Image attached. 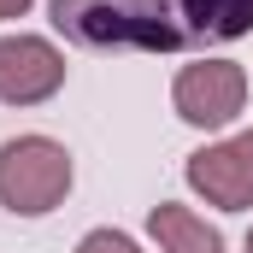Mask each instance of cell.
<instances>
[{
  "label": "cell",
  "mask_w": 253,
  "mask_h": 253,
  "mask_svg": "<svg viewBox=\"0 0 253 253\" xmlns=\"http://www.w3.org/2000/svg\"><path fill=\"white\" fill-rule=\"evenodd\" d=\"M53 30L94 53H206L253 36V0H53Z\"/></svg>",
  "instance_id": "cell-1"
},
{
  "label": "cell",
  "mask_w": 253,
  "mask_h": 253,
  "mask_svg": "<svg viewBox=\"0 0 253 253\" xmlns=\"http://www.w3.org/2000/svg\"><path fill=\"white\" fill-rule=\"evenodd\" d=\"M77 183L71 147L53 135H12L0 141V206L12 218H47L65 206V194Z\"/></svg>",
  "instance_id": "cell-2"
},
{
  "label": "cell",
  "mask_w": 253,
  "mask_h": 253,
  "mask_svg": "<svg viewBox=\"0 0 253 253\" xmlns=\"http://www.w3.org/2000/svg\"><path fill=\"white\" fill-rule=\"evenodd\" d=\"M171 106L189 129H224L248 106V71L236 59H194L171 83Z\"/></svg>",
  "instance_id": "cell-3"
},
{
  "label": "cell",
  "mask_w": 253,
  "mask_h": 253,
  "mask_svg": "<svg viewBox=\"0 0 253 253\" xmlns=\"http://www.w3.org/2000/svg\"><path fill=\"white\" fill-rule=\"evenodd\" d=\"M65 88V53L47 36H0V100L6 106H42Z\"/></svg>",
  "instance_id": "cell-4"
},
{
  "label": "cell",
  "mask_w": 253,
  "mask_h": 253,
  "mask_svg": "<svg viewBox=\"0 0 253 253\" xmlns=\"http://www.w3.org/2000/svg\"><path fill=\"white\" fill-rule=\"evenodd\" d=\"M183 177H189V189L200 194L206 206H218V212H248L253 206V159L236 141H206V147H194L189 165H183Z\"/></svg>",
  "instance_id": "cell-5"
},
{
  "label": "cell",
  "mask_w": 253,
  "mask_h": 253,
  "mask_svg": "<svg viewBox=\"0 0 253 253\" xmlns=\"http://www.w3.org/2000/svg\"><path fill=\"white\" fill-rule=\"evenodd\" d=\"M147 236L159 242V253H224V236L189 212V206H177V200H159L153 212H147Z\"/></svg>",
  "instance_id": "cell-6"
},
{
  "label": "cell",
  "mask_w": 253,
  "mask_h": 253,
  "mask_svg": "<svg viewBox=\"0 0 253 253\" xmlns=\"http://www.w3.org/2000/svg\"><path fill=\"white\" fill-rule=\"evenodd\" d=\"M77 253H141V248L129 242L124 230H88V236L77 242Z\"/></svg>",
  "instance_id": "cell-7"
},
{
  "label": "cell",
  "mask_w": 253,
  "mask_h": 253,
  "mask_svg": "<svg viewBox=\"0 0 253 253\" xmlns=\"http://www.w3.org/2000/svg\"><path fill=\"white\" fill-rule=\"evenodd\" d=\"M24 12H30V0H0V24L6 18H24Z\"/></svg>",
  "instance_id": "cell-8"
},
{
  "label": "cell",
  "mask_w": 253,
  "mask_h": 253,
  "mask_svg": "<svg viewBox=\"0 0 253 253\" xmlns=\"http://www.w3.org/2000/svg\"><path fill=\"white\" fill-rule=\"evenodd\" d=\"M236 147H242V153L253 159V129H242V135H236Z\"/></svg>",
  "instance_id": "cell-9"
},
{
  "label": "cell",
  "mask_w": 253,
  "mask_h": 253,
  "mask_svg": "<svg viewBox=\"0 0 253 253\" xmlns=\"http://www.w3.org/2000/svg\"><path fill=\"white\" fill-rule=\"evenodd\" d=\"M242 253H253V236H248V248H242Z\"/></svg>",
  "instance_id": "cell-10"
}]
</instances>
